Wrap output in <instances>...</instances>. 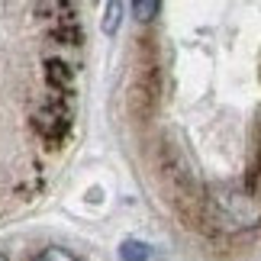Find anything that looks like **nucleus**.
Instances as JSON below:
<instances>
[{
  "label": "nucleus",
  "mask_w": 261,
  "mask_h": 261,
  "mask_svg": "<svg viewBox=\"0 0 261 261\" xmlns=\"http://www.w3.org/2000/svg\"><path fill=\"white\" fill-rule=\"evenodd\" d=\"M219 206H223V216L232 226H258L261 219V203H255L245 190H223L219 194Z\"/></svg>",
  "instance_id": "nucleus-1"
},
{
  "label": "nucleus",
  "mask_w": 261,
  "mask_h": 261,
  "mask_svg": "<svg viewBox=\"0 0 261 261\" xmlns=\"http://www.w3.org/2000/svg\"><path fill=\"white\" fill-rule=\"evenodd\" d=\"M36 129L45 139H62V133L68 129V113L62 107H45L42 113H36Z\"/></svg>",
  "instance_id": "nucleus-2"
},
{
  "label": "nucleus",
  "mask_w": 261,
  "mask_h": 261,
  "mask_svg": "<svg viewBox=\"0 0 261 261\" xmlns=\"http://www.w3.org/2000/svg\"><path fill=\"white\" fill-rule=\"evenodd\" d=\"M119 261H162V258H158V252L152 245L139 242V239H126L119 245Z\"/></svg>",
  "instance_id": "nucleus-3"
},
{
  "label": "nucleus",
  "mask_w": 261,
  "mask_h": 261,
  "mask_svg": "<svg viewBox=\"0 0 261 261\" xmlns=\"http://www.w3.org/2000/svg\"><path fill=\"white\" fill-rule=\"evenodd\" d=\"M123 13H126V4H119V0H110V4H107V10H103V33L107 36H113L119 29Z\"/></svg>",
  "instance_id": "nucleus-4"
},
{
  "label": "nucleus",
  "mask_w": 261,
  "mask_h": 261,
  "mask_svg": "<svg viewBox=\"0 0 261 261\" xmlns=\"http://www.w3.org/2000/svg\"><path fill=\"white\" fill-rule=\"evenodd\" d=\"M129 10H133L136 19H142V23H145V19H155V13L162 10V4H158V0H139V4H133Z\"/></svg>",
  "instance_id": "nucleus-5"
},
{
  "label": "nucleus",
  "mask_w": 261,
  "mask_h": 261,
  "mask_svg": "<svg viewBox=\"0 0 261 261\" xmlns=\"http://www.w3.org/2000/svg\"><path fill=\"white\" fill-rule=\"evenodd\" d=\"M33 261H77L71 252H65V248H45L42 255H36Z\"/></svg>",
  "instance_id": "nucleus-6"
},
{
  "label": "nucleus",
  "mask_w": 261,
  "mask_h": 261,
  "mask_svg": "<svg viewBox=\"0 0 261 261\" xmlns=\"http://www.w3.org/2000/svg\"><path fill=\"white\" fill-rule=\"evenodd\" d=\"M0 261H7V255H4V252H0Z\"/></svg>",
  "instance_id": "nucleus-7"
}]
</instances>
